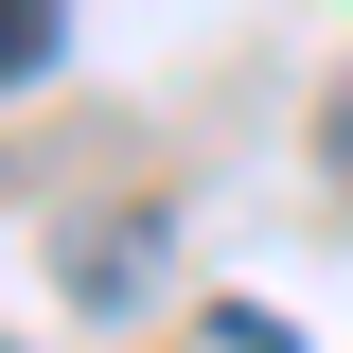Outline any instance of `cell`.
I'll return each instance as SVG.
<instances>
[{"mask_svg":"<svg viewBox=\"0 0 353 353\" xmlns=\"http://www.w3.org/2000/svg\"><path fill=\"white\" fill-rule=\"evenodd\" d=\"M336 176H353V88H336Z\"/></svg>","mask_w":353,"mask_h":353,"instance_id":"obj_4","label":"cell"},{"mask_svg":"<svg viewBox=\"0 0 353 353\" xmlns=\"http://www.w3.org/2000/svg\"><path fill=\"white\" fill-rule=\"evenodd\" d=\"M71 301H88V318L159 301V230H141V212H124V230H88V248H71Z\"/></svg>","mask_w":353,"mask_h":353,"instance_id":"obj_1","label":"cell"},{"mask_svg":"<svg viewBox=\"0 0 353 353\" xmlns=\"http://www.w3.org/2000/svg\"><path fill=\"white\" fill-rule=\"evenodd\" d=\"M53 36H71V0H0V88H36Z\"/></svg>","mask_w":353,"mask_h":353,"instance_id":"obj_2","label":"cell"},{"mask_svg":"<svg viewBox=\"0 0 353 353\" xmlns=\"http://www.w3.org/2000/svg\"><path fill=\"white\" fill-rule=\"evenodd\" d=\"M0 353H18V336H0Z\"/></svg>","mask_w":353,"mask_h":353,"instance_id":"obj_5","label":"cell"},{"mask_svg":"<svg viewBox=\"0 0 353 353\" xmlns=\"http://www.w3.org/2000/svg\"><path fill=\"white\" fill-rule=\"evenodd\" d=\"M212 353H301V336H283L265 301H212Z\"/></svg>","mask_w":353,"mask_h":353,"instance_id":"obj_3","label":"cell"}]
</instances>
